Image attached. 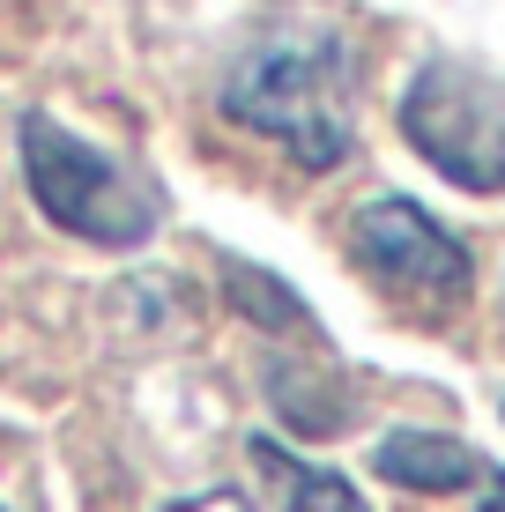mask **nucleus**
<instances>
[{"mask_svg": "<svg viewBox=\"0 0 505 512\" xmlns=\"http://www.w3.org/2000/svg\"><path fill=\"white\" fill-rule=\"evenodd\" d=\"M476 512H505V468H491V461H483V505Z\"/></svg>", "mask_w": 505, "mask_h": 512, "instance_id": "9", "label": "nucleus"}, {"mask_svg": "<svg viewBox=\"0 0 505 512\" xmlns=\"http://www.w3.org/2000/svg\"><path fill=\"white\" fill-rule=\"evenodd\" d=\"M171 512H253V498H246V490H208V498H186Z\"/></svg>", "mask_w": 505, "mask_h": 512, "instance_id": "8", "label": "nucleus"}, {"mask_svg": "<svg viewBox=\"0 0 505 512\" xmlns=\"http://www.w3.org/2000/svg\"><path fill=\"white\" fill-rule=\"evenodd\" d=\"M350 253L379 290L431 297V305L468 297V275H476L468 253H461V238L446 231L439 216H424L416 201H402V193H379V201H364L350 216Z\"/></svg>", "mask_w": 505, "mask_h": 512, "instance_id": "4", "label": "nucleus"}, {"mask_svg": "<svg viewBox=\"0 0 505 512\" xmlns=\"http://www.w3.org/2000/svg\"><path fill=\"white\" fill-rule=\"evenodd\" d=\"M0 512H8V505H0Z\"/></svg>", "mask_w": 505, "mask_h": 512, "instance_id": "10", "label": "nucleus"}, {"mask_svg": "<svg viewBox=\"0 0 505 512\" xmlns=\"http://www.w3.org/2000/svg\"><path fill=\"white\" fill-rule=\"evenodd\" d=\"M223 290H231V305L246 312L253 327H275V334H320V327H312V312H305V297L290 290L283 275L253 268V260H223Z\"/></svg>", "mask_w": 505, "mask_h": 512, "instance_id": "7", "label": "nucleus"}, {"mask_svg": "<svg viewBox=\"0 0 505 512\" xmlns=\"http://www.w3.org/2000/svg\"><path fill=\"white\" fill-rule=\"evenodd\" d=\"M23 179H30V201L45 208V223H60L82 245H112V253L142 245L156 231V216H164V201L127 164H112L104 149L75 141L45 112L23 119Z\"/></svg>", "mask_w": 505, "mask_h": 512, "instance_id": "2", "label": "nucleus"}, {"mask_svg": "<svg viewBox=\"0 0 505 512\" xmlns=\"http://www.w3.org/2000/svg\"><path fill=\"white\" fill-rule=\"evenodd\" d=\"M223 112L238 127L268 134L290 164L335 171L357 141L350 119V52L320 23H283L260 45H246L223 75Z\"/></svg>", "mask_w": 505, "mask_h": 512, "instance_id": "1", "label": "nucleus"}, {"mask_svg": "<svg viewBox=\"0 0 505 512\" xmlns=\"http://www.w3.org/2000/svg\"><path fill=\"white\" fill-rule=\"evenodd\" d=\"M253 461L283 483V505L290 512H372L357 498V483L350 475H335V468H312V461H298V453H283L275 438H253Z\"/></svg>", "mask_w": 505, "mask_h": 512, "instance_id": "6", "label": "nucleus"}, {"mask_svg": "<svg viewBox=\"0 0 505 512\" xmlns=\"http://www.w3.org/2000/svg\"><path fill=\"white\" fill-rule=\"evenodd\" d=\"M372 468L387 475V483H402V490H431V498L483 483V461L446 431H387L379 453H372Z\"/></svg>", "mask_w": 505, "mask_h": 512, "instance_id": "5", "label": "nucleus"}, {"mask_svg": "<svg viewBox=\"0 0 505 512\" xmlns=\"http://www.w3.org/2000/svg\"><path fill=\"white\" fill-rule=\"evenodd\" d=\"M402 134L439 179L468 193H505V82L461 60L416 67L402 90Z\"/></svg>", "mask_w": 505, "mask_h": 512, "instance_id": "3", "label": "nucleus"}]
</instances>
